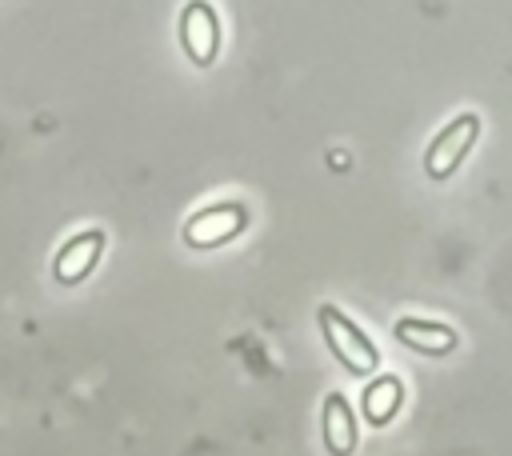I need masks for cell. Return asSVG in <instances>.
Wrapping results in <instances>:
<instances>
[{"label": "cell", "mask_w": 512, "mask_h": 456, "mask_svg": "<svg viewBox=\"0 0 512 456\" xmlns=\"http://www.w3.org/2000/svg\"><path fill=\"white\" fill-rule=\"evenodd\" d=\"M316 320H320V332H324L328 352L336 356V364H340L344 372H352V376H368V372H376V364H380V348L368 340V332H364L352 316H344L336 304H320Z\"/></svg>", "instance_id": "cell-1"}, {"label": "cell", "mask_w": 512, "mask_h": 456, "mask_svg": "<svg viewBox=\"0 0 512 456\" xmlns=\"http://www.w3.org/2000/svg\"><path fill=\"white\" fill-rule=\"evenodd\" d=\"M476 136H480V116H476V112L452 116V120L428 140L424 172H428L432 180H448V176L464 164V156H468V148L476 144Z\"/></svg>", "instance_id": "cell-2"}, {"label": "cell", "mask_w": 512, "mask_h": 456, "mask_svg": "<svg viewBox=\"0 0 512 456\" xmlns=\"http://www.w3.org/2000/svg\"><path fill=\"white\" fill-rule=\"evenodd\" d=\"M244 224H248V208L244 204H236V200L208 204V208H200V212H192L184 220V244L188 248H220L232 236H240Z\"/></svg>", "instance_id": "cell-3"}, {"label": "cell", "mask_w": 512, "mask_h": 456, "mask_svg": "<svg viewBox=\"0 0 512 456\" xmlns=\"http://www.w3.org/2000/svg\"><path fill=\"white\" fill-rule=\"evenodd\" d=\"M180 44L188 52L192 64L208 68L220 52V20H216V8L208 0H188L184 12H180Z\"/></svg>", "instance_id": "cell-4"}, {"label": "cell", "mask_w": 512, "mask_h": 456, "mask_svg": "<svg viewBox=\"0 0 512 456\" xmlns=\"http://www.w3.org/2000/svg\"><path fill=\"white\" fill-rule=\"evenodd\" d=\"M104 244H108V236H104L100 228H84V232L68 236V240L60 244L56 260H52V276H56L60 284H80L84 276H92L96 260L104 256Z\"/></svg>", "instance_id": "cell-5"}, {"label": "cell", "mask_w": 512, "mask_h": 456, "mask_svg": "<svg viewBox=\"0 0 512 456\" xmlns=\"http://www.w3.org/2000/svg\"><path fill=\"white\" fill-rule=\"evenodd\" d=\"M392 336H396L404 348L420 352V356H448V352H456V344H460V336H456L452 324L424 320V316H400V320L392 324Z\"/></svg>", "instance_id": "cell-6"}, {"label": "cell", "mask_w": 512, "mask_h": 456, "mask_svg": "<svg viewBox=\"0 0 512 456\" xmlns=\"http://www.w3.org/2000/svg\"><path fill=\"white\" fill-rule=\"evenodd\" d=\"M320 432H324V448L332 456H352L356 452V416L348 408V400L340 392H328L320 404Z\"/></svg>", "instance_id": "cell-7"}, {"label": "cell", "mask_w": 512, "mask_h": 456, "mask_svg": "<svg viewBox=\"0 0 512 456\" xmlns=\"http://www.w3.org/2000/svg\"><path fill=\"white\" fill-rule=\"evenodd\" d=\"M400 404H404V384H400V376H392V372L368 380L364 392H360V416H364L372 428L392 424V416L400 412Z\"/></svg>", "instance_id": "cell-8"}]
</instances>
